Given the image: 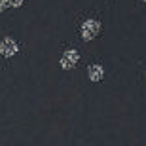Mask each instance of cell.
I'll list each match as a JSON object with an SVG mask.
<instances>
[{
	"mask_svg": "<svg viewBox=\"0 0 146 146\" xmlns=\"http://www.w3.org/2000/svg\"><path fill=\"white\" fill-rule=\"evenodd\" d=\"M99 31H101V23L97 21V19H87V21H84V25H82V38L84 40H93V38L99 34Z\"/></svg>",
	"mask_w": 146,
	"mask_h": 146,
	"instance_id": "1",
	"label": "cell"
},
{
	"mask_svg": "<svg viewBox=\"0 0 146 146\" xmlns=\"http://www.w3.org/2000/svg\"><path fill=\"white\" fill-rule=\"evenodd\" d=\"M78 61H80V53L76 51V49H66L65 53L61 55V66L65 68V70H70L78 65Z\"/></svg>",
	"mask_w": 146,
	"mask_h": 146,
	"instance_id": "2",
	"label": "cell"
},
{
	"mask_svg": "<svg viewBox=\"0 0 146 146\" xmlns=\"http://www.w3.org/2000/svg\"><path fill=\"white\" fill-rule=\"evenodd\" d=\"M0 53L4 55V57H11V55L17 53V44L13 38H4L2 42H0Z\"/></svg>",
	"mask_w": 146,
	"mask_h": 146,
	"instance_id": "3",
	"label": "cell"
},
{
	"mask_svg": "<svg viewBox=\"0 0 146 146\" xmlns=\"http://www.w3.org/2000/svg\"><path fill=\"white\" fill-rule=\"evenodd\" d=\"M87 76L91 82H101L104 78V68L101 65H91L87 68Z\"/></svg>",
	"mask_w": 146,
	"mask_h": 146,
	"instance_id": "4",
	"label": "cell"
},
{
	"mask_svg": "<svg viewBox=\"0 0 146 146\" xmlns=\"http://www.w3.org/2000/svg\"><path fill=\"white\" fill-rule=\"evenodd\" d=\"M23 2H25V0H6V6H11V8H19V6H23Z\"/></svg>",
	"mask_w": 146,
	"mask_h": 146,
	"instance_id": "5",
	"label": "cell"
},
{
	"mask_svg": "<svg viewBox=\"0 0 146 146\" xmlns=\"http://www.w3.org/2000/svg\"><path fill=\"white\" fill-rule=\"evenodd\" d=\"M8 6H6V0H0V11H4Z\"/></svg>",
	"mask_w": 146,
	"mask_h": 146,
	"instance_id": "6",
	"label": "cell"
},
{
	"mask_svg": "<svg viewBox=\"0 0 146 146\" xmlns=\"http://www.w3.org/2000/svg\"><path fill=\"white\" fill-rule=\"evenodd\" d=\"M144 2H146V0H144Z\"/></svg>",
	"mask_w": 146,
	"mask_h": 146,
	"instance_id": "7",
	"label": "cell"
}]
</instances>
